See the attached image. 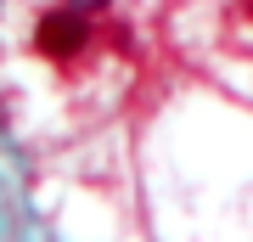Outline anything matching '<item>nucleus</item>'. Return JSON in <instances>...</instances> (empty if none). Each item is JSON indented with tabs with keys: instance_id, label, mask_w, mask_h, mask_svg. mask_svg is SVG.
<instances>
[{
	"instance_id": "nucleus-1",
	"label": "nucleus",
	"mask_w": 253,
	"mask_h": 242,
	"mask_svg": "<svg viewBox=\"0 0 253 242\" xmlns=\"http://www.w3.org/2000/svg\"><path fill=\"white\" fill-rule=\"evenodd\" d=\"M84 40H90V11H79V6H56L34 23V45L45 56H73Z\"/></svg>"
},
{
	"instance_id": "nucleus-3",
	"label": "nucleus",
	"mask_w": 253,
	"mask_h": 242,
	"mask_svg": "<svg viewBox=\"0 0 253 242\" xmlns=\"http://www.w3.org/2000/svg\"><path fill=\"white\" fill-rule=\"evenodd\" d=\"M248 11H253V0H248Z\"/></svg>"
},
{
	"instance_id": "nucleus-2",
	"label": "nucleus",
	"mask_w": 253,
	"mask_h": 242,
	"mask_svg": "<svg viewBox=\"0 0 253 242\" xmlns=\"http://www.w3.org/2000/svg\"><path fill=\"white\" fill-rule=\"evenodd\" d=\"M68 6H79V11H101L107 0H68Z\"/></svg>"
}]
</instances>
